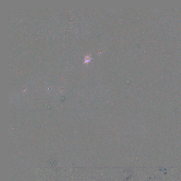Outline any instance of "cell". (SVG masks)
Listing matches in <instances>:
<instances>
[{"instance_id":"1","label":"cell","mask_w":181,"mask_h":181,"mask_svg":"<svg viewBox=\"0 0 181 181\" xmlns=\"http://www.w3.org/2000/svg\"><path fill=\"white\" fill-rule=\"evenodd\" d=\"M91 60V59H90V57H88V56H87V57H86V59H85V60H86V62H87L89 61V60Z\"/></svg>"}]
</instances>
